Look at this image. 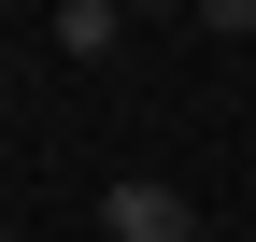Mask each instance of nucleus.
<instances>
[{
	"label": "nucleus",
	"mask_w": 256,
	"mask_h": 242,
	"mask_svg": "<svg viewBox=\"0 0 256 242\" xmlns=\"http://www.w3.org/2000/svg\"><path fill=\"white\" fill-rule=\"evenodd\" d=\"M43 43H57V57H114V14H100V0H57Z\"/></svg>",
	"instance_id": "obj_2"
},
{
	"label": "nucleus",
	"mask_w": 256,
	"mask_h": 242,
	"mask_svg": "<svg viewBox=\"0 0 256 242\" xmlns=\"http://www.w3.org/2000/svg\"><path fill=\"white\" fill-rule=\"evenodd\" d=\"M100 242H200V200L156 186V171H128V186H100Z\"/></svg>",
	"instance_id": "obj_1"
}]
</instances>
